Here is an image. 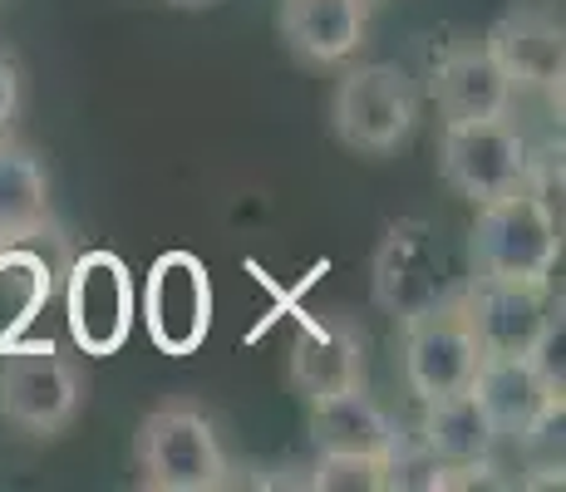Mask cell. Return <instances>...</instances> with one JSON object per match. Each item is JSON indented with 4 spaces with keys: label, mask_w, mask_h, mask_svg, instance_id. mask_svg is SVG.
Listing matches in <instances>:
<instances>
[{
    "label": "cell",
    "mask_w": 566,
    "mask_h": 492,
    "mask_svg": "<svg viewBox=\"0 0 566 492\" xmlns=\"http://www.w3.org/2000/svg\"><path fill=\"white\" fill-rule=\"evenodd\" d=\"M562 261L557 207L542 188H517L493 202H478L468 227V266L497 281H552Z\"/></svg>",
    "instance_id": "cell-1"
},
{
    "label": "cell",
    "mask_w": 566,
    "mask_h": 492,
    "mask_svg": "<svg viewBox=\"0 0 566 492\" xmlns=\"http://www.w3.org/2000/svg\"><path fill=\"white\" fill-rule=\"evenodd\" d=\"M134 468L148 492H217L227 488V448L198 404H163L134 433Z\"/></svg>",
    "instance_id": "cell-2"
},
{
    "label": "cell",
    "mask_w": 566,
    "mask_h": 492,
    "mask_svg": "<svg viewBox=\"0 0 566 492\" xmlns=\"http://www.w3.org/2000/svg\"><path fill=\"white\" fill-rule=\"evenodd\" d=\"M413 124H419V90L399 64H350L335 80L331 128L350 153L385 158L409 144Z\"/></svg>",
    "instance_id": "cell-3"
},
{
    "label": "cell",
    "mask_w": 566,
    "mask_h": 492,
    "mask_svg": "<svg viewBox=\"0 0 566 492\" xmlns=\"http://www.w3.org/2000/svg\"><path fill=\"white\" fill-rule=\"evenodd\" d=\"M84 409V375L54 345L10 349L0 365V414L30 439H60Z\"/></svg>",
    "instance_id": "cell-4"
},
{
    "label": "cell",
    "mask_w": 566,
    "mask_h": 492,
    "mask_svg": "<svg viewBox=\"0 0 566 492\" xmlns=\"http://www.w3.org/2000/svg\"><path fill=\"white\" fill-rule=\"evenodd\" d=\"M369 291H375V305L395 325L433 311V305H443L453 295L449 257H443L439 232L423 217H405V222H395L379 237L375 266H369Z\"/></svg>",
    "instance_id": "cell-5"
},
{
    "label": "cell",
    "mask_w": 566,
    "mask_h": 492,
    "mask_svg": "<svg viewBox=\"0 0 566 492\" xmlns=\"http://www.w3.org/2000/svg\"><path fill=\"white\" fill-rule=\"evenodd\" d=\"M439 178L463 202H493L532 182V148L507 118H478V124H443Z\"/></svg>",
    "instance_id": "cell-6"
},
{
    "label": "cell",
    "mask_w": 566,
    "mask_h": 492,
    "mask_svg": "<svg viewBox=\"0 0 566 492\" xmlns=\"http://www.w3.org/2000/svg\"><path fill=\"white\" fill-rule=\"evenodd\" d=\"M478 355H527L547 321L557 315L552 281H497L468 276V286L453 291Z\"/></svg>",
    "instance_id": "cell-7"
},
{
    "label": "cell",
    "mask_w": 566,
    "mask_h": 492,
    "mask_svg": "<svg viewBox=\"0 0 566 492\" xmlns=\"http://www.w3.org/2000/svg\"><path fill=\"white\" fill-rule=\"evenodd\" d=\"M64 315H70V341L94 359L118 355L134 331V276L124 257L114 251H84L70 266L64 286Z\"/></svg>",
    "instance_id": "cell-8"
},
{
    "label": "cell",
    "mask_w": 566,
    "mask_h": 492,
    "mask_svg": "<svg viewBox=\"0 0 566 492\" xmlns=\"http://www.w3.org/2000/svg\"><path fill=\"white\" fill-rule=\"evenodd\" d=\"M144 321H148V341L163 355L182 359L207 341V325H212V281H207V266L192 251H163L154 266H148Z\"/></svg>",
    "instance_id": "cell-9"
},
{
    "label": "cell",
    "mask_w": 566,
    "mask_h": 492,
    "mask_svg": "<svg viewBox=\"0 0 566 492\" xmlns=\"http://www.w3.org/2000/svg\"><path fill=\"white\" fill-rule=\"evenodd\" d=\"M483 50L503 70V80L517 90H537L562 108V80H566V30L562 15L547 6H513L488 25Z\"/></svg>",
    "instance_id": "cell-10"
},
{
    "label": "cell",
    "mask_w": 566,
    "mask_h": 492,
    "mask_svg": "<svg viewBox=\"0 0 566 492\" xmlns=\"http://www.w3.org/2000/svg\"><path fill=\"white\" fill-rule=\"evenodd\" d=\"M399 331H405V385L413 399L429 404V399H443V394L468 389L483 355H478L473 331H468L453 295L443 305H433V311L405 321Z\"/></svg>",
    "instance_id": "cell-11"
},
{
    "label": "cell",
    "mask_w": 566,
    "mask_h": 492,
    "mask_svg": "<svg viewBox=\"0 0 566 492\" xmlns=\"http://www.w3.org/2000/svg\"><path fill=\"white\" fill-rule=\"evenodd\" d=\"M413 439H419L443 468H449L453 488L478 483V478L493 468V453H497V443H503L468 389L423 404V419H419V433H413Z\"/></svg>",
    "instance_id": "cell-12"
},
{
    "label": "cell",
    "mask_w": 566,
    "mask_h": 492,
    "mask_svg": "<svg viewBox=\"0 0 566 492\" xmlns=\"http://www.w3.org/2000/svg\"><path fill=\"white\" fill-rule=\"evenodd\" d=\"M369 0H281V40L311 70L350 64L365 45Z\"/></svg>",
    "instance_id": "cell-13"
},
{
    "label": "cell",
    "mask_w": 566,
    "mask_h": 492,
    "mask_svg": "<svg viewBox=\"0 0 566 492\" xmlns=\"http://www.w3.org/2000/svg\"><path fill=\"white\" fill-rule=\"evenodd\" d=\"M291 389L306 404L340 389H365V335L345 315L306 321L291 341Z\"/></svg>",
    "instance_id": "cell-14"
},
{
    "label": "cell",
    "mask_w": 566,
    "mask_h": 492,
    "mask_svg": "<svg viewBox=\"0 0 566 492\" xmlns=\"http://www.w3.org/2000/svg\"><path fill=\"white\" fill-rule=\"evenodd\" d=\"M468 394L478 399V409L488 414V423H493V433L503 443H513L552 399H562V394L532 369L527 355H483L473 379H468Z\"/></svg>",
    "instance_id": "cell-15"
},
{
    "label": "cell",
    "mask_w": 566,
    "mask_h": 492,
    "mask_svg": "<svg viewBox=\"0 0 566 492\" xmlns=\"http://www.w3.org/2000/svg\"><path fill=\"white\" fill-rule=\"evenodd\" d=\"M433 104L443 124H478V118H507L513 84L493 64L483 45H459L433 64Z\"/></svg>",
    "instance_id": "cell-16"
},
{
    "label": "cell",
    "mask_w": 566,
    "mask_h": 492,
    "mask_svg": "<svg viewBox=\"0 0 566 492\" xmlns=\"http://www.w3.org/2000/svg\"><path fill=\"white\" fill-rule=\"evenodd\" d=\"M399 439V423L369 399L365 389H340L311 404V443L315 453H365L385 458Z\"/></svg>",
    "instance_id": "cell-17"
},
{
    "label": "cell",
    "mask_w": 566,
    "mask_h": 492,
    "mask_svg": "<svg viewBox=\"0 0 566 492\" xmlns=\"http://www.w3.org/2000/svg\"><path fill=\"white\" fill-rule=\"evenodd\" d=\"M50 222V172L35 148L0 134V242H30Z\"/></svg>",
    "instance_id": "cell-18"
},
{
    "label": "cell",
    "mask_w": 566,
    "mask_h": 492,
    "mask_svg": "<svg viewBox=\"0 0 566 492\" xmlns=\"http://www.w3.org/2000/svg\"><path fill=\"white\" fill-rule=\"evenodd\" d=\"M517 463L532 488H562L566 473V399H552L513 439Z\"/></svg>",
    "instance_id": "cell-19"
},
{
    "label": "cell",
    "mask_w": 566,
    "mask_h": 492,
    "mask_svg": "<svg viewBox=\"0 0 566 492\" xmlns=\"http://www.w3.org/2000/svg\"><path fill=\"white\" fill-rule=\"evenodd\" d=\"M311 488H321V492H385V458L321 453L311 468Z\"/></svg>",
    "instance_id": "cell-20"
},
{
    "label": "cell",
    "mask_w": 566,
    "mask_h": 492,
    "mask_svg": "<svg viewBox=\"0 0 566 492\" xmlns=\"http://www.w3.org/2000/svg\"><path fill=\"white\" fill-rule=\"evenodd\" d=\"M15 114H20V70H15V60L0 54V134L15 124Z\"/></svg>",
    "instance_id": "cell-21"
},
{
    "label": "cell",
    "mask_w": 566,
    "mask_h": 492,
    "mask_svg": "<svg viewBox=\"0 0 566 492\" xmlns=\"http://www.w3.org/2000/svg\"><path fill=\"white\" fill-rule=\"evenodd\" d=\"M168 6H178V10H212V6H222V0H168Z\"/></svg>",
    "instance_id": "cell-22"
}]
</instances>
